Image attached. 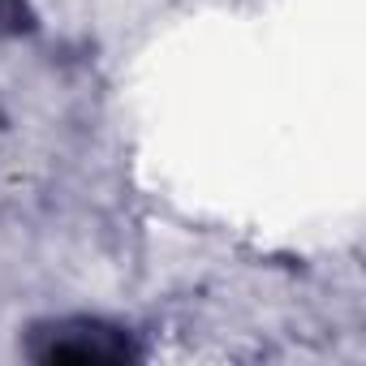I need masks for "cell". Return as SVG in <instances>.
I'll list each match as a JSON object with an SVG mask.
<instances>
[{
	"mask_svg": "<svg viewBox=\"0 0 366 366\" xmlns=\"http://www.w3.org/2000/svg\"><path fill=\"white\" fill-rule=\"evenodd\" d=\"M26 353L35 362H129L138 357V345L129 340V332L104 323V319H56L31 332Z\"/></svg>",
	"mask_w": 366,
	"mask_h": 366,
	"instance_id": "1",
	"label": "cell"
},
{
	"mask_svg": "<svg viewBox=\"0 0 366 366\" xmlns=\"http://www.w3.org/2000/svg\"><path fill=\"white\" fill-rule=\"evenodd\" d=\"M35 26V14L26 0H0V35H22Z\"/></svg>",
	"mask_w": 366,
	"mask_h": 366,
	"instance_id": "2",
	"label": "cell"
}]
</instances>
